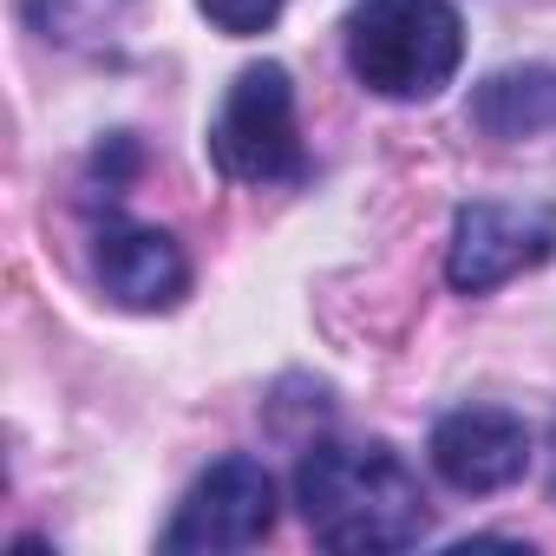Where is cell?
<instances>
[{"mask_svg":"<svg viewBox=\"0 0 556 556\" xmlns=\"http://www.w3.org/2000/svg\"><path fill=\"white\" fill-rule=\"evenodd\" d=\"M197 8L210 14V27H216V34L249 40V34H268L275 21H282L289 0H197Z\"/></svg>","mask_w":556,"mask_h":556,"instance_id":"30bf717a","label":"cell"},{"mask_svg":"<svg viewBox=\"0 0 556 556\" xmlns=\"http://www.w3.org/2000/svg\"><path fill=\"white\" fill-rule=\"evenodd\" d=\"M92 275L131 315H164L190 295V255L177 249V236L131 216H105L92 229Z\"/></svg>","mask_w":556,"mask_h":556,"instance_id":"8992f818","label":"cell"},{"mask_svg":"<svg viewBox=\"0 0 556 556\" xmlns=\"http://www.w3.org/2000/svg\"><path fill=\"white\" fill-rule=\"evenodd\" d=\"M210 157L229 184H255V190L308 177V151H302V125H295V86L275 60L242 66L229 79L223 112L210 125Z\"/></svg>","mask_w":556,"mask_h":556,"instance_id":"3957f363","label":"cell"},{"mask_svg":"<svg viewBox=\"0 0 556 556\" xmlns=\"http://www.w3.org/2000/svg\"><path fill=\"white\" fill-rule=\"evenodd\" d=\"M295 504L308 536L334 556H393L432 530L426 491L393 445H308L295 465Z\"/></svg>","mask_w":556,"mask_h":556,"instance_id":"6da1fadb","label":"cell"},{"mask_svg":"<svg viewBox=\"0 0 556 556\" xmlns=\"http://www.w3.org/2000/svg\"><path fill=\"white\" fill-rule=\"evenodd\" d=\"M341 47L367 92L419 105L458 79L465 21L452 0H354L341 21Z\"/></svg>","mask_w":556,"mask_h":556,"instance_id":"7a4b0ae2","label":"cell"},{"mask_svg":"<svg viewBox=\"0 0 556 556\" xmlns=\"http://www.w3.org/2000/svg\"><path fill=\"white\" fill-rule=\"evenodd\" d=\"M27 8V21L47 34V40H79V34H92L112 8H125V0H21Z\"/></svg>","mask_w":556,"mask_h":556,"instance_id":"9c48e42d","label":"cell"},{"mask_svg":"<svg viewBox=\"0 0 556 556\" xmlns=\"http://www.w3.org/2000/svg\"><path fill=\"white\" fill-rule=\"evenodd\" d=\"M426 452H432V471L452 491L491 497V491H510L530 471V426L504 406H458L432 426Z\"/></svg>","mask_w":556,"mask_h":556,"instance_id":"52a82bcc","label":"cell"},{"mask_svg":"<svg viewBox=\"0 0 556 556\" xmlns=\"http://www.w3.org/2000/svg\"><path fill=\"white\" fill-rule=\"evenodd\" d=\"M549 491H556V426H549Z\"/></svg>","mask_w":556,"mask_h":556,"instance_id":"8fae6325","label":"cell"},{"mask_svg":"<svg viewBox=\"0 0 556 556\" xmlns=\"http://www.w3.org/2000/svg\"><path fill=\"white\" fill-rule=\"evenodd\" d=\"M471 125L497 144H523L556 131V66L530 60V66H504L491 79H478L471 92Z\"/></svg>","mask_w":556,"mask_h":556,"instance_id":"ba28073f","label":"cell"},{"mask_svg":"<svg viewBox=\"0 0 556 556\" xmlns=\"http://www.w3.org/2000/svg\"><path fill=\"white\" fill-rule=\"evenodd\" d=\"M275 530V478L255 458H216L177 504L164 549L170 556H229L255 549Z\"/></svg>","mask_w":556,"mask_h":556,"instance_id":"277c9868","label":"cell"},{"mask_svg":"<svg viewBox=\"0 0 556 556\" xmlns=\"http://www.w3.org/2000/svg\"><path fill=\"white\" fill-rule=\"evenodd\" d=\"M556 255V210L549 203H465L452 216L445 282L458 295H491L510 275Z\"/></svg>","mask_w":556,"mask_h":556,"instance_id":"5b68a950","label":"cell"}]
</instances>
